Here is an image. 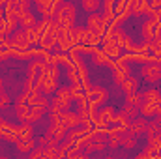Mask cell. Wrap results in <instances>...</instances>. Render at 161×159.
<instances>
[{"mask_svg": "<svg viewBox=\"0 0 161 159\" xmlns=\"http://www.w3.org/2000/svg\"><path fill=\"white\" fill-rule=\"evenodd\" d=\"M75 19H77V8L69 2H62L53 17V23L58 25L62 30H71L75 25Z\"/></svg>", "mask_w": 161, "mask_h": 159, "instance_id": "obj_1", "label": "cell"}, {"mask_svg": "<svg viewBox=\"0 0 161 159\" xmlns=\"http://www.w3.org/2000/svg\"><path fill=\"white\" fill-rule=\"evenodd\" d=\"M77 148L80 150V154L84 152H101L107 148V133H101V131H96V133H90L84 140L77 142Z\"/></svg>", "mask_w": 161, "mask_h": 159, "instance_id": "obj_2", "label": "cell"}, {"mask_svg": "<svg viewBox=\"0 0 161 159\" xmlns=\"http://www.w3.org/2000/svg\"><path fill=\"white\" fill-rule=\"evenodd\" d=\"M51 120H56L58 123H62V127H64V129H75V127H79L80 122H82L79 114H75V112H69V111L62 112L58 118H51Z\"/></svg>", "mask_w": 161, "mask_h": 159, "instance_id": "obj_3", "label": "cell"}, {"mask_svg": "<svg viewBox=\"0 0 161 159\" xmlns=\"http://www.w3.org/2000/svg\"><path fill=\"white\" fill-rule=\"evenodd\" d=\"M159 23H156V21H146L144 25H142V30H141V36H142V40L144 43H150L152 40H156L158 38V34H159Z\"/></svg>", "mask_w": 161, "mask_h": 159, "instance_id": "obj_4", "label": "cell"}, {"mask_svg": "<svg viewBox=\"0 0 161 159\" xmlns=\"http://www.w3.org/2000/svg\"><path fill=\"white\" fill-rule=\"evenodd\" d=\"M105 26H107V23H105V19H103L101 13H90V15H88V30H90L92 34L99 36V34L105 30Z\"/></svg>", "mask_w": 161, "mask_h": 159, "instance_id": "obj_5", "label": "cell"}, {"mask_svg": "<svg viewBox=\"0 0 161 159\" xmlns=\"http://www.w3.org/2000/svg\"><path fill=\"white\" fill-rule=\"evenodd\" d=\"M113 71H114V82L116 84H122L124 80L129 77V68L125 64V58H118L113 64Z\"/></svg>", "mask_w": 161, "mask_h": 159, "instance_id": "obj_6", "label": "cell"}, {"mask_svg": "<svg viewBox=\"0 0 161 159\" xmlns=\"http://www.w3.org/2000/svg\"><path fill=\"white\" fill-rule=\"evenodd\" d=\"M107 90L105 88H101V86H90L88 88V101L92 103V105H101V103H105L107 101Z\"/></svg>", "mask_w": 161, "mask_h": 159, "instance_id": "obj_7", "label": "cell"}, {"mask_svg": "<svg viewBox=\"0 0 161 159\" xmlns=\"http://www.w3.org/2000/svg\"><path fill=\"white\" fill-rule=\"evenodd\" d=\"M142 77L148 80V82H156L161 79V66L159 62H150L142 68Z\"/></svg>", "mask_w": 161, "mask_h": 159, "instance_id": "obj_8", "label": "cell"}, {"mask_svg": "<svg viewBox=\"0 0 161 159\" xmlns=\"http://www.w3.org/2000/svg\"><path fill=\"white\" fill-rule=\"evenodd\" d=\"M8 45L13 47V49H26L28 47V41H26V36H25V30H15L11 36H8Z\"/></svg>", "mask_w": 161, "mask_h": 159, "instance_id": "obj_9", "label": "cell"}, {"mask_svg": "<svg viewBox=\"0 0 161 159\" xmlns=\"http://www.w3.org/2000/svg\"><path fill=\"white\" fill-rule=\"evenodd\" d=\"M127 131L131 135H142V133H146L148 131V120L144 118V116H139V118L131 120L129 125H127Z\"/></svg>", "mask_w": 161, "mask_h": 159, "instance_id": "obj_10", "label": "cell"}, {"mask_svg": "<svg viewBox=\"0 0 161 159\" xmlns=\"http://www.w3.org/2000/svg\"><path fill=\"white\" fill-rule=\"evenodd\" d=\"M114 109L113 107H105V109H101L99 112H97V116H96V122H97V125H109V123H113L114 122Z\"/></svg>", "mask_w": 161, "mask_h": 159, "instance_id": "obj_11", "label": "cell"}, {"mask_svg": "<svg viewBox=\"0 0 161 159\" xmlns=\"http://www.w3.org/2000/svg\"><path fill=\"white\" fill-rule=\"evenodd\" d=\"M47 135H49L51 139H54L56 142H60V140H64L66 129L62 127V123H58L56 120H53V122H51V125H49V129H47Z\"/></svg>", "mask_w": 161, "mask_h": 159, "instance_id": "obj_12", "label": "cell"}, {"mask_svg": "<svg viewBox=\"0 0 161 159\" xmlns=\"http://www.w3.org/2000/svg\"><path fill=\"white\" fill-rule=\"evenodd\" d=\"M120 146L122 148H125V150H133V148H137V139H135V135H131L129 131H120Z\"/></svg>", "mask_w": 161, "mask_h": 159, "instance_id": "obj_13", "label": "cell"}, {"mask_svg": "<svg viewBox=\"0 0 161 159\" xmlns=\"http://www.w3.org/2000/svg\"><path fill=\"white\" fill-rule=\"evenodd\" d=\"M103 51H105V54H107V56H113V58H114V56H118V52H120V45H118V41L114 40V38L107 36Z\"/></svg>", "mask_w": 161, "mask_h": 159, "instance_id": "obj_14", "label": "cell"}, {"mask_svg": "<svg viewBox=\"0 0 161 159\" xmlns=\"http://www.w3.org/2000/svg\"><path fill=\"white\" fill-rule=\"evenodd\" d=\"M94 107L96 105H92L90 101H86L84 97L82 99H79V116L80 120H88L92 114H94Z\"/></svg>", "mask_w": 161, "mask_h": 159, "instance_id": "obj_15", "label": "cell"}, {"mask_svg": "<svg viewBox=\"0 0 161 159\" xmlns=\"http://www.w3.org/2000/svg\"><path fill=\"white\" fill-rule=\"evenodd\" d=\"M120 86H122V90L125 92V96L137 94V92H139V79H135V77H131V75H129V77L120 84Z\"/></svg>", "mask_w": 161, "mask_h": 159, "instance_id": "obj_16", "label": "cell"}, {"mask_svg": "<svg viewBox=\"0 0 161 159\" xmlns=\"http://www.w3.org/2000/svg\"><path fill=\"white\" fill-rule=\"evenodd\" d=\"M17 21H19V25H21L23 28H32V26L38 25V23H36V15H34L32 11H25V13H21Z\"/></svg>", "mask_w": 161, "mask_h": 159, "instance_id": "obj_17", "label": "cell"}, {"mask_svg": "<svg viewBox=\"0 0 161 159\" xmlns=\"http://www.w3.org/2000/svg\"><path fill=\"white\" fill-rule=\"evenodd\" d=\"M71 97H73V96H71V88H69V86H62V88L56 90V97H54V99H58L62 105L68 107L69 101H71Z\"/></svg>", "mask_w": 161, "mask_h": 159, "instance_id": "obj_18", "label": "cell"}, {"mask_svg": "<svg viewBox=\"0 0 161 159\" xmlns=\"http://www.w3.org/2000/svg\"><path fill=\"white\" fill-rule=\"evenodd\" d=\"M15 114H17L19 120L28 122V118H30V105L28 103H17L15 105Z\"/></svg>", "mask_w": 161, "mask_h": 159, "instance_id": "obj_19", "label": "cell"}, {"mask_svg": "<svg viewBox=\"0 0 161 159\" xmlns=\"http://www.w3.org/2000/svg\"><path fill=\"white\" fill-rule=\"evenodd\" d=\"M120 131H111V133H107V146L111 148V150H114V148H118L120 146Z\"/></svg>", "mask_w": 161, "mask_h": 159, "instance_id": "obj_20", "label": "cell"}, {"mask_svg": "<svg viewBox=\"0 0 161 159\" xmlns=\"http://www.w3.org/2000/svg\"><path fill=\"white\" fill-rule=\"evenodd\" d=\"M32 125L28 123V122H25V123H21V127H19V140H28V139H32Z\"/></svg>", "mask_w": 161, "mask_h": 159, "instance_id": "obj_21", "label": "cell"}, {"mask_svg": "<svg viewBox=\"0 0 161 159\" xmlns=\"http://www.w3.org/2000/svg\"><path fill=\"white\" fill-rule=\"evenodd\" d=\"M125 105H131L135 109H139L142 105V94L137 92V94H131V96H125Z\"/></svg>", "mask_w": 161, "mask_h": 159, "instance_id": "obj_22", "label": "cell"}, {"mask_svg": "<svg viewBox=\"0 0 161 159\" xmlns=\"http://www.w3.org/2000/svg\"><path fill=\"white\" fill-rule=\"evenodd\" d=\"M25 36H26V41H28V45H32V43H36V41H40V30L36 28V26H32V28H25Z\"/></svg>", "mask_w": 161, "mask_h": 159, "instance_id": "obj_23", "label": "cell"}, {"mask_svg": "<svg viewBox=\"0 0 161 159\" xmlns=\"http://www.w3.org/2000/svg\"><path fill=\"white\" fill-rule=\"evenodd\" d=\"M40 43L43 45V49H53L54 45H56V40L47 32V28H45V32L41 34V38H40Z\"/></svg>", "mask_w": 161, "mask_h": 159, "instance_id": "obj_24", "label": "cell"}, {"mask_svg": "<svg viewBox=\"0 0 161 159\" xmlns=\"http://www.w3.org/2000/svg\"><path fill=\"white\" fill-rule=\"evenodd\" d=\"M148 8H150V4H146V2H142V0H141V2H139V0H137V2H131V13H133V15L146 13Z\"/></svg>", "mask_w": 161, "mask_h": 159, "instance_id": "obj_25", "label": "cell"}, {"mask_svg": "<svg viewBox=\"0 0 161 159\" xmlns=\"http://www.w3.org/2000/svg\"><path fill=\"white\" fill-rule=\"evenodd\" d=\"M80 41H82V43H86V45H94V43L97 41V36H96V34H92L88 28H82V30H80Z\"/></svg>", "mask_w": 161, "mask_h": 159, "instance_id": "obj_26", "label": "cell"}, {"mask_svg": "<svg viewBox=\"0 0 161 159\" xmlns=\"http://www.w3.org/2000/svg\"><path fill=\"white\" fill-rule=\"evenodd\" d=\"M45 112L47 111H43L40 107H30V118H28V123L30 122H40L43 116H45Z\"/></svg>", "mask_w": 161, "mask_h": 159, "instance_id": "obj_27", "label": "cell"}, {"mask_svg": "<svg viewBox=\"0 0 161 159\" xmlns=\"http://www.w3.org/2000/svg\"><path fill=\"white\" fill-rule=\"evenodd\" d=\"M80 6H82L86 11H90V13H97V8H99L101 4H99L97 0H82Z\"/></svg>", "mask_w": 161, "mask_h": 159, "instance_id": "obj_28", "label": "cell"}, {"mask_svg": "<svg viewBox=\"0 0 161 159\" xmlns=\"http://www.w3.org/2000/svg\"><path fill=\"white\" fill-rule=\"evenodd\" d=\"M122 114L131 122V120L139 118V109H135V107H131V105H125V107H124V111H122Z\"/></svg>", "mask_w": 161, "mask_h": 159, "instance_id": "obj_29", "label": "cell"}, {"mask_svg": "<svg viewBox=\"0 0 161 159\" xmlns=\"http://www.w3.org/2000/svg\"><path fill=\"white\" fill-rule=\"evenodd\" d=\"M15 144H17V148H19L21 152H30V150H34V139H28V140H17Z\"/></svg>", "mask_w": 161, "mask_h": 159, "instance_id": "obj_30", "label": "cell"}, {"mask_svg": "<svg viewBox=\"0 0 161 159\" xmlns=\"http://www.w3.org/2000/svg\"><path fill=\"white\" fill-rule=\"evenodd\" d=\"M146 47H148V51L152 52V54H156V56H161V41L156 38V40H152L150 43H146Z\"/></svg>", "mask_w": 161, "mask_h": 159, "instance_id": "obj_31", "label": "cell"}, {"mask_svg": "<svg viewBox=\"0 0 161 159\" xmlns=\"http://www.w3.org/2000/svg\"><path fill=\"white\" fill-rule=\"evenodd\" d=\"M139 111L142 112V116L144 118H148V116H156L158 112H156V109L152 107V105H148V103H142L141 107H139Z\"/></svg>", "mask_w": 161, "mask_h": 159, "instance_id": "obj_32", "label": "cell"}, {"mask_svg": "<svg viewBox=\"0 0 161 159\" xmlns=\"http://www.w3.org/2000/svg\"><path fill=\"white\" fill-rule=\"evenodd\" d=\"M56 144H58V142H56L54 139H51L49 135H43V137L40 139V146L41 148H53V146H56Z\"/></svg>", "mask_w": 161, "mask_h": 159, "instance_id": "obj_33", "label": "cell"}, {"mask_svg": "<svg viewBox=\"0 0 161 159\" xmlns=\"http://www.w3.org/2000/svg\"><path fill=\"white\" fill-rule=\"evenodd\" d=\"M30 159H47L45 157V148H36V150H32V154H30Z\"/></svg>", "mask_w": 161, "mask_h": 159, "instance_id": "obj_34", "label": "cell"}, {"mask_svg": "<svg viewBox=\"0 0 161 159\" xmlns=\"http://www.w3.org/2000/svg\"><path fill=\"white\" fill-rule=\"evenodd\" d=\"M8 105H9V96L6 92H0V109H4Z\"/></svg>", "mask_w": 161, "mask_h": 159, "instance_id": "obj_35", "label": "cell"}, {"mask_svg": "<svg viewBox=\"0 0 161 159\" xmlns=\"http://www.w3.org/2000/svg\"><path fill=\"white\" fill-rule=\"evenodd\" d=\"M82 154H80L79 148H71V150H68V159H79Z\"/></svg>", "mask_w": 161, "mask_h": 159, "instance_id": "obj_36", "label": "cell"}, {"mask_svg": "<svg viewBox=\"0 0 161 159\" xmlns=\"http://www.w3.org/2000/svg\"><path fill=\"white\" fill-rule=\"evenodd\" d=\"M94 62L96 64H105L107 62V56L103 52H94Z\"/></svg>", "mask_w": 161, "mask_h": 159, "instance_id": "obj_37", "label": "cell"}, {"mask_svg": "<svg viewBox=\"0 0 161 159\" xmlns=\"http://www.w3.org/2000/svg\"><path fill=\"white\" fill-rule=\"evenodd\" d=\"M114 122H118V123H120V125H125V127H127V125H129V120L125 118V116H124V114H116V116H114Z\"/></svg>", "mask_w": 161, "mask_h": 159, "instance_id": "obj_38", "label": "cell"}, {"mask_svg": "<svg viewBox=\"0 0 161 159\" xmlns=\"http://www.w3.org/2000/svg\"><path fill=\"white\" fill-rule=\"evenodd\" d=\"M6 45H8V40H6L4 36H0V52L6 51Z\"/></svg>", "mask_w": 161, "mask_h": 159, "instance_id": "obj_39", "label": "cell"}, {"mask_svg": "<svg viewBox=\"0 0 161 159\" xmlns=\"http://www.w3.org/2000/svg\"><path fill=\"white\" fill-rule=\"evenodd\" d=\"M79 159H90V157H88V156H84V154H82V156H80Z\"/></svg>", "mask_w": 161, "mask_h": 159, "instance_id": "obj_40", "label": "cell"}, {"mask_svg": "<svg viewBox=\"0 0 161 159\" xmlns=\"http://www.w3.org/2000/svg\"><path fill=\"white\" fill-rule=\"evenodd\" d=\"M2 86H4V82H2V79H0V92H2Z\"/></svg>", "mask_w": 161, "mask_h": 159, "instance_id": "obj_41", "label": "cell"}, {"mask_svg": "<svg viewBox=\"0 0 161 159\" xmlns=\"http://www.w3.org/2000/svg\"><path fill=\"white\" fill-rule=\"evenodd\" d=\"M105 159H116V157H105Z\"/></svg>", "mask_w": 161, "mask_h": 159, "instance_id": "obj_42", "label": "cell"}, {"mask_svg": "<svg viewBox=\"0 0 161 159\" xmlns=\"http://www.w3.org/2000/svg\"><path fill=\"white\" fill-rule=\"evenodd\" d=\"M158 159H161V156H159V157H158Z\"/></svg>", "mask_w": 161, "mask_h": 159, "instance_id": "obj_43", "label": "cell"}, {"mask_svg": "<svg viewBox=\"0 0 161 159\" xmlns=\"http://www.w3.org/2000/svg\"><path fill=\"white\" fill-rule=\"evenodd\" d=\"M159 66H161V62H159Z\"/></svg>", "mask_w": 161, "mask_h": 159, "instance_id": "obj_44", "label": "cell"}]
</instances>
